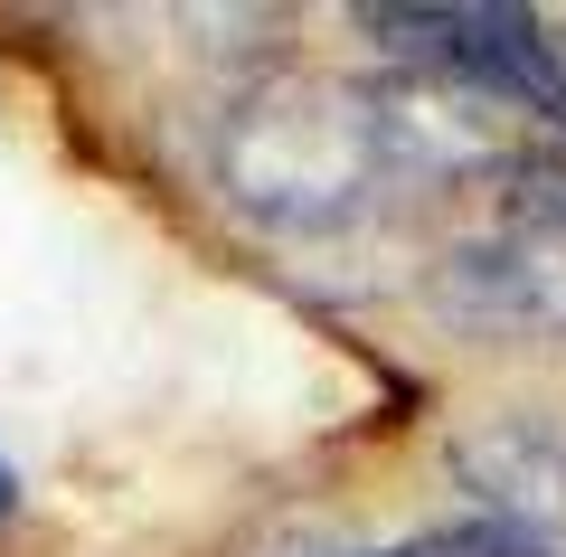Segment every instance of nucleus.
I'll list each match as a JSON object with an SVG mask.
<instances>
[{
  "mask_svg": "<svg viewBox=\"0 0 566 557\" xmlns=\"http://www.w3.org/2000/svg\"><path fill=\"white\" fill-rule=\"evenodd\" d=\"M218 179L264 227H340L387 179L378 95L322 76H274L218 123Z\"/></svg>",
  "mask_w": 566,
  "mask_h": 557,
  "instance_id": "nucleus-1",
  "label": "nucleus"
},
{
  "mask_svg": "<svg viewBox=\"0 0 566 557\" xmlns=\"http://www.w3.org/2000/svg\"><path fill=\"white\" fill-rule=\"evenodd\" d=\"M387 48L424 66V76L463 85V95L501 104V114H547L566 123V39H547L528 10H453V0H424V10H368Z\"/></svg>",
  "mask_w": 566,
  "mask_h": 557,
  "instance_id": "nucleus-2",
  "label": "nucleus"
},
{
  "mask_svg": "<svg viewBox=\"0 0 566 557\" xmlns=\"http://www.w3.org/2000/svg\"><path fill=\"white\" fill-rule=\"evenodd\" d=\"M434 302L472 340H566V237L501 227L434 265Z\"/></svg>",
  "mask_w": 566,
  "mask_h": 557,
  "instance_id": "nucleus-3",
  "label": "nucleus"
},
{
  "mask_svg": "<svg viewBox=\"0 0 566 557\" xmlns=\"http://www.w3.org/2000/svg\"><path fill=\"white\" fill-rule=\"evenodd\" d=\"M453 473L482 501L491 529L557 557V529H566V425L557 416H538V406L482 416L472 435H453Z\"/></svg>",
  "mask_w": 566,
  "mask_h": 557,
  "instance_id": "nucleus-4",
  "label": "nucleus"
},
{
  "mask_svg": "<svg viewBox=\"0 0 566 557\" xmlns=\"http://www.w3.org/2000/svg\"><path fill=\"white\" fill-rule=\"evenodd\" d=\"M378 152L387 179H424V189H463V179H510L528 152H510V114L463 85L424 76L378 95Z\"/></svg>",
  "mask_w": 566,
  "mask_h": 557,
  "instance_id": "nucleus-5",
  "label": "nucleus"
},
{
  "mask_svg": "<svg viewBox=\"0 0 566 557\" xmlns=\"http://www.w3.org/2000/svg\"><path fill=\"white\" fill-rule=\"evenodd\" d=\"M10 492H20V482H10V463H0V510H10Z\"/></svg>",
  "mask_w": 566,
  "mask_h": 557,
  "instance_id": "nucleus-6",
  "label": "nucleus"
},
{
  "mask_svg": "<svg viewBox=\"0 0 566 557\" xmlns=\"http://www.w3.org/2000/svg\"><path fill=\"white\" fill-rule=\"evenodd\" d=\"M528 557H547V548H528Z\"/></svg>",
  "mask_w": 566,
  "mask_h": 557,
  "instance_id": "nucleus-7",
  "label": "nucleus"
}]
</instances>
